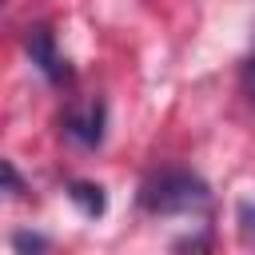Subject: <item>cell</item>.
Wrapping results in <instances>:
<instances>
[{"label": "cell", "mask_w": 255, "mask_h": 255, "mask_svg": "<svg viewBox=\"0 0 255 255\" xmlns=\"http://www.w3.org/2000/svg\"><path fill=\"white\" fill-rule=\"evenodd\" d=\"M24 48H28V56H32V64L52 80V84H68L72 80V68H68V60L60 56V48H56V36H52V28H44V24H36V28H28V36H24Z\"/></svg>", "instance_id": "obj_3"}, {"label": "cell", "mask_w": 255, "mask_h": 255, "mask_svg": "<svg viewBox=\"0 0 255 255\" xmlns=\"http://www.w3.org/2000/svg\"><path fill=\"white\" fill-rule=\"evenodd\" d=\"M239 227L247 239H255V203H239Z\"/></svg>", "instance_id": "obj_6"}, {"label": "cell", "mask_w": 255, "mask_h": 255, "mask_svg": "<svg viewBox=\"0 0 255 255\" xmlns=\"http://www.w3.org/2000/svg\"><path fill=\"white\" fill-rule=\"evenodd\" d=\"M4 179H8V191H12V195H20V191H24V183H20L16 163H12V159H4Z\"/></svg>", "instance_id": "obj_8"}, {"label": "cell", "mask_w": 255, "mask_h": 255, "mask_svg": "<svg viewBox=\"0 0 255 255\" xmlns=\"http://www.w3.org/2000/svg\"><path fill=\"white\" fill-rule=\"evenodd\" d=\"M68 199H72V203H76L84 215H104V207H108L104 187H100V183H84V179L68 183Z\"/></svg>", "instance_id": "obj_4"}, {"label": "cell", "mask_w": 255, "mask_h": 255, "mask_svg": "<svg viewBox=\"0 0 255 255\" xmlns=\"http://www.w3.org/2000/svg\"><path fill=\"white\" fill-rule=\"evenodd\" d=\"M12 247H16V255H48L52 251V243L40 231H16L12 235Z\"/></svg>", "instance_id": "obj_5"}, {"label": "cell", "mask_w": 255, "mask_h": 255, "mask_svg": "<svg viewBox=\"0 0 255 255\" xmlns=\"http://www.w3.org/2000/svg\"><path fill=\"white\" fill-rule=\"evenodd\" d=\"M104 128H108V104L100 96H88V100H76L64 108L60 116V131L64 139H72L76 147H100L104 143Z\"/></svg>", "instance_id": "obj_2"}, {"label": "cell", "mask_w": 255, "mask_h": 255, "mask_svg": "<svg viewBox=\"0 0 255 255\" xmlns=\"http://www.w3.org/2000/svg\"><path fill=\"white\" fill-rule=\"evenodd\" d=\"M243 88H247V96L255 100V48H251V56L243 60Z\"/></svg>", "instance_id": "obj_7"}, {"label": "cell", "mask_w": 255, "mask_h": 255, "mask_svg": "<svg viewBox=\"0 0 255 255\" xmlns=\"http://www.w3.org/2000/svg\"><path fill=\"white\" fill-rule=\"evenodd\" d=\"M211 199L207 183L187 171V167H163L143 179L139 187V207L151 215H183V211H203Z\"/></svg>", "instance_id": "obj_1"}]
</instances>
